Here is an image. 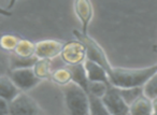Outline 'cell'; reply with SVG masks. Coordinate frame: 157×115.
<instances>
[{
	"mask_svg": "<svg viewBox=\"0 0 157 115\" xmlns=\"http://www.w3.org/2000/svg\"><path fill=\"white\" fill-rule=\"evenodd\" d=\"M9 115H42V110L33 97L20 93L9 102Z\"/></svg>",
	"mask_w": 157,
	"mask_h": 115,
	"instance_id": "4",
	"label": "cell"
},
{
	"mask_svg": "<svg viewBox=\"0 0 157 115\" xmlns=\"http://www.w3.org/2000/svg\"><path fill=\"white\" fill-rule=\"evenodd\" d=\"M20 93L21 91L16 88V86L13 84L9 76L0 75V98L10 102Z\"/></svg>",
	"mask_w": 157,
	"mask_h": 115,
	"instance_id": "13",
	"label": "cell"
},
{
	"mask_svg": "<svg viewBox=\"0 0 157 115\" xmlns=\"http://www.w3.org/2000/svg\"><path fill=\"white\" fill-rule=\"evenodd\" d=\"M120 93L122 95L123 99L125 100V102L128 105H130L140 96L143 95V87H133V88L120 89Z\"/></svg>",
	"mask_w": 157,
	"mask_h": 115,
	"instance_id": "20",
	"label": "cell"
},
{
	"mask_svg": "<svg viewBox=\"0 0 157 115\" xmlns=\"http://www.w3.org/2000/svg\"><path fill=\"white\" fill-rule=\"evenodd\" d=\"M33 70L36 76L41 81L50 79L52 74V61L48 59H38L33 65Z\"/></svg>",
	"mask_w": 157,
	"mask_h": 115,
	"instance_id": "15",
	"label": "cell"
},
{
	"mask_svg": "<svg viewBox=\"0 0 157 115\" xmlns=\"http://www.w3.org/2000/svg\"><path fill=\"white\" fill-rule=\"evenodd\" d=\"M157 72V63L144 68L112 67L108 73L111 86L118 89L143 87L144 84Z\"/></svg>",
	"mask_w": 157,
	"mask_h": 115,
	"instance_id": "1",
	"label": "cell"
},
{
	"mask_svg": "<svg viewBox=\"0 0 157 115\" xmlns=\"http://www.w3.org/2000/svg\"><path fill=\"white\" fill-rule=\"evenodd\" d=\"M152 115H157V112H154V113H153Z\"/></svg>",
	"mask_w": 157,
	"mask_h": 115,
	"instance_id": "26",
	"label": "cell"
},
{
	"mask_svg": "<svg viewBox=\"0 0 157 115\" xmlns=\"http://www.w3.org/2000/svg\"><path fill=\"white\" fill-rule=\"evenodd\" d=\"M35 50H36V43L28 39H23L18 41L17 45H16L15 50L12 54L16 55L18 57H23V58H29V57L35 56Z\"/></svg>",
	"mask_w": 157,
	"mask_h": 115,
	"instance_id": "14",
	"label": "cell"
},
{
	"mask_svg": "<svg viewBox=\"0 0 157 115\" xmlns=\"http://www.w3.org/2000/svg\"><path fill=\"white\" fill-rule=\"evenodd\" d=\"M101 100L111 115H129V105L125 102L120 89L116 87L110 86Z\"/></svg>",
	"mask_w": 157,
	"mask_h": 115,
	"instance_id": "7",
	"label": "cell"
},
{
	"mask_svg": "<svg viewBox=\"0 0 157 115\" xmlns=\"http://www.w3.org/2000/svg\"><path fill=\"white\" fill-rule=\"evenodd\" d=\"M38 58L36 56L29 57V58H23V57H18L16 55L12 54L11 58H10V68H11L10 70L33 68Z\"/></svg>",
	"mask_w": 157,
	"mask_h": 115,
	"instance_id": "16",
	"label": "cell"
},
{
	"mask_svg": "<svg viewBox=\"0 0 157 115\" xmlns=\"http://www.w3.org/2000/svg\"><path fill=\"white\" fill-rule=\"evenodd\" d=\"M8 76L11 79L13 84L21 93H26V91L35 88L41 82V80L36 76L33 68L10 70Z\"/></svg>",
	"mask_w": 157,
	"mask_h": 115,
	"instance_id": "6",
	"label": "cell"
},
{
	"mask_svg": "<svg viewBox=\"0 0 157 115\" xmlns=\"http://www.w3.org/2000/svg\"><path fill=\"white\" fill-rule=\"evenodd\" d=\"M111 85H108L105 83L101 82H90L88 83V95L101 99L105 96V94L107 93L108 88Z\"/></svg>",
	"mask_w": 157,
	"mask_h": 115,
	"instance_id": "21",
	"label": "cell"
},
{
	"mask_svg": "<svg viewBox=\"0 0 157 115\" xmlns=\"http://www.w3.org/2000/svg\"><path fill=\"white\" fill-rule=\"evenodd\" d=\"M50 79L59 86H65L71 82V74L67 67H63L52 71Z\"/></svg>",
	"mask_w": 157,
	"mask_h": 115,
	"instance_id": "17",
	"label": "cell"
},
{
	"mask_svg": "<svg viewBox=\"0 0 157 115\" xmlns=\"http://www.w3.org/2000/svg\"><path fill=\"white\" fill-rule=\"evenodd\" d=\"M153 102V109H154V112H157V97L155 99L152 100Z\"/></svg>",
	"mask_w": 157,
	"mask_h": 115,
	"instance_id": "25",
	"label": "cell"
},
{
	"mask_svg": "<svg viewBox=\"0 0 157 115\" xmlns=\"http://www.w3.org/2000/svg\"><path fill=\"white\" fill-rule=\"evenodd\" d=\"M63 104L68 115H88L90 100L88 94L74 83L61 86Z\"/></svg>",
	"mask_w": 157,
	"mask_h": 115,
	"instance_id": "2",
	"label": "cell"
},
{
	"mask_svg": "<svg viewBox=\"0 0 157 115\" xmlns=\"http://www.w3.org/2000/svg\"><path fill=\"white\" fill-rule=\"evenodd\" d=\"M59 56L66 66L82 65L86 60V48L78 40H70L65 42Z\"/></svg>",
	"mask_w": 157,
	"mask_h": 115,
	"instance_id": "5",
	"label": "cell"
},
{
	"mask_svg": "<svg viewBox=\"0 0 157 115\" xmlns=\"http://www.w3.org/2000/svg\"><path fill=\"white\" fill-rule=\"evenodd\" d=\"M88 100H90L88 115H111L100 98L88 95Z\"/></svg>",
	"mask_w": 157,
	"mask_h": 115,
	"instance_id": "18",
	"label": "cell"
},
{
	"mask_svg": "<svg viewBox=\"0 0 157 115\" xmlns=\"http://www.w3.org/2000/svg\"><path fill=\"white\" fill-rule=\"evenodd\" d=\"M0 15L1 16H6V17H9L12 15V12L9 9H6L3 7H0Z\"/></svg>",
	"mask_w": 157,
	"mask_h": 115,
	"instance_id": "24",
	"label": "cell"
},
{
	"mask_svg": "<svg viewBox=\"0 0 157 115\" xmlns=\"http://www.w3.org/2000/svg\"><path fill=\"white\" fill-rule=\"evenodd\" d=\"M84 68H85L87 79L90 82H101L110 85L108 73L101 66L93 63L90 60H85L84 63Z\"/></svg>",
	"mask_w": 157,
	"mask_h": 115,
	"instance_id": "10",
	"label": "cell"
},
{
	"mask_svg": "<svg viewBox=\"0 0 157 115\" xmlns=\"http://www.w3.org/2000/svg\"><path fill=\"white\" fill-rule=\"evenodd\" d=\"M143 95L150 98L151 100L157 97V72L144 84Z\"/></svg>",
	"mask_w": 157,
	"mask_h": 115,
	"instance_id": "22",
	"label": "cell"
},
{
	"mask_svg": "<svg viewBox=\"0 0 157 115\" xmlns=\"http://www.w3.org/2000/svg\"><path fill=\"white\" fill-rule=\"evenodd\" d=\"M154 113L153 102L150 98L142 95L129 105V115H152Z\"/></svg>",
	"mask_w": 157,
	"mask_h": 115,
	"instance_id": "11",
	"label": "cell"
},
{
	"mask_svg": "<svg viewBox=\"0 0 157 115\" xmlns=\"http://www.w3.org/2000/svg\"><path fill=\"white\" fill-rule=\"evenodd\" d=\"M69 69L70 74H71V82L81 87L83 90H85L88 94V81L87 74H86L84 63L76 66H66Z\"/></svg>",
	"mask_w": 157,
	"mask_h": 115,
	"instance_id": "12",
	"label": "cell"
},
{
	"mask_svg": "<svg viewBox=\"0 0 157 115\" xmlns=\"http://www.w3.org/2000/svg\"><path fill=\"white\" fill-rule=\"evenodd\" d=\"M73 35L76 40L82 42L84 44V46H85L86 60L93 61V63L101 66L107 71V73H109L113 66L110 63L109 59L107 57V54L103 51V48L100 46V44L94 38L90 37L88 33L87 35H84V33H82L80 30H76V29L73 30Z\"/></svg>",
	"mask_w": 157,
	"mask_h": 115,
	"instance_id": "3",
	"label": "cell"
},
{
	"mask_svg": "<svg viewBox=\"0 0 157 115\" xmlns=\"http://www.w3.org/2000/svg\"><path fill=\"white\" fill-rule=\"evenodd\" d=\"M65 42L60 40L46 39L36 42L35 56L38 59H48L52 60L60 55Z\"/></svg>",
	"mask_w": 157,
	"mask_h": 115,
	"instance_id": "8",
	"label": "cell"
},
{
	"mask_svg": "<svg viewBox=\"0 0 157 115\" xmlns=\"http://www.w3.org/2000/svg\"><path fill=\"white\" fill-rule=\"evenodd\" d=\"M21 38L12 33H3L0 36V48L6 52L13 53Z\"/></svg>",
	"mask_w": 157,
	"mask_h": 115,
	"instance_id": "19",
	"label": "cell"
},
{
	"mask_svg": "<svg viewBox=\"0 0 157 115\" xmlns=\"http://www.w3.org/2000/svg\"><path fill=\"white\" fill-rule=\"evenodd\" d=\"M73 10L76 17L81 23V33L84 35L88 33V28L94 17V7L88 0H76L73 2Z\"/></svg>",
	"mask_w": 157,
	"mask_h": 115,
	"instance_id": "9",
	"label": "cell"
},
{
	"mask_svg": "<svg viewBox=\"0 0 157 115\" xmlns=\"http://www.w3.org/2000/svg\"><path fill=\"white\" fill-rule=\"evenodd\" d=\"M0 115H9V102L0 98Z\"/></svg>",
	"mask_w": 157,
	"mask_h": 115,
	"instance_id": "23",
	"label": "cell"
}]
</instances>
